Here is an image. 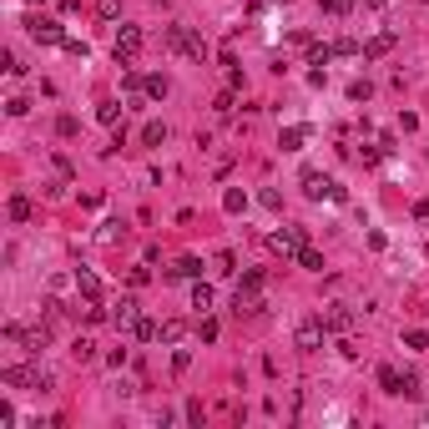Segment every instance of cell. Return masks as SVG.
I'll return each mask as SVG.
<instances>
[{
    "label": "cell",
    "mask_w": 429,
    "mask_h": 429,
    "mask_svg": "<svg viewBox=\"0 0 429 429\" xmlns=\"http://www.w3.org/2000/svg\"><path fill=\"white\" fill-rule=\"evenodd\" d=\"M257 293H263V273H248L238 283V293H232V313H238V318H257V313H263V298H257Z\"/></svg>",
    "instance_id": "obj_1"
},
{
    "label": "cell",
    "mask_w": 429,
    "mask_h": 429,
    "mask_svg": "<svg viewBox=\"0 0 429 429\" xmlns=\"http://www.w3.org/2000/svg\"><path fill=\"white\" fill-rule=\"evenodd\" d=\"M293 263H298V268H308V273H324V253L303 243V248H298V257H293Z\"/></svg>",
    "instance_id": "obj_13"
},
{
    "label": "cell",
    "mask_w": 429,
    "mask_h": 429,
    "mask_svg": "<svg viewBox=\"0 0 429 429\" xmlns=\"http://www.w3.org/2000/svg\"><path fill=\"white\" fill-rule=\"evenodd\" d=\"M308 243V227H283V232H268V248L283 253V257H298V248Z\"/></svg>",
    "instance_id": "obj_4"
},
{
    "label": "cell",
    "mask_w": 429,
    "mask_h": 429,
    "mask_svg": "<svg viewBox=\"0 0 429 429\" xmlns=\"http://www.w3.org/2000/svg\"><path fill=\"white\" fill-rule=\"evenodd\" d=\"M303 137H308L303 126H288V132L278 137V146H283V152H298V146H303Z\"/></svg>",
    "instance_id": "obj_24"
},
{
    "label": "cell",
    "mask_w": 429,
    "mask_h": 429,
    "mask_svg": "<svg viewBox=\"0 0 429 429\" xmlns=\"http://www.w3.org/2000/svg\"><path fill=\"white\" fill-rule=\"evenodd\" d=\"M197 333H202V343H212V338H218V324H212V318H202V324H197Z\"/></svg>",
    "instance_id": "obj_38"
},
{
    "label": "cell",
    "mask_w": 429,
    "mask_h": 429,
    "mask_svg": "<svg viewBox=\"0 0 429 429\" xmlns=\"http://www.w3.org/2000/svg\"><path fill=\"white\" fill-rule=\"evenodd\" d=\"M142 96L162 101V96H167V76H146V81H142Z\"/></svg>",
    "instance_id": "obj_25"
},
{
    "label": "cell",
    "mask_w": 429,
    "mask_h": 429,
    "mask_svg": "<svg viewBox=\"0 0 429 429\" xmlns=\"http://www.w3.org/2000/svg\"><path fill=\"white\" fill-rule=\"evenodd\" d=\"M399 394H404V399H419V374H404V384H399Z\"/></svg>",
    "instance_id": "obj_32"
},
{
    "label": "cell",
    "mask_w": 429,
    "mask_h": 429,
    "mask_svg": "<svg viewBox=\"0 0 429 429\" xmlns=\"http://www.w3.org/2000/svg\"><path fill=\"white\" fill-rule=\"evenodd\" d=\"M6 112H10V116H26V112H31V101H26V96H10V101H6Z\"/></svg>",
    "instance_id": "obj_34"
},
{
    "label": "cell",
    "mask_w": 429,
    "mask_h": 429,
    "mask_svg": "<svg viewBox=\"0 0 429 429\" xmlns=\"http://www.w3.org/2000/svg\"><path fill=\"white\" fill-rule=\"evenodd\" d=\"M26 31H31V40H40V46H66V31H61V20H51V15H31Z\"/></svg>",
    "instance_id": "obj_3"
},
{
    "label": "cell",
    "mask_w": 429,
    "mask_h": 429,
    "mask_svg": "<svg viewBox=\"0 0 429 429\" xmlns=\"http://www.w3.org/2000/svg\"><path fill=\"white\" fill-rule=\"evenodd\" d=\"M56 132H61V137H76L81 126H76V116H61V121H56Z\"/></svg>",
    "instance_id": "obj_36"
},
{
    "label": "cell",
    "mask_w": 429,
    "mask_h": 429,
    "mask_svg": "<svg viewBox=\"0 0 429 429\" xmlns=\"http://www.w3.org/2000/svg\"><path fill=\"white\" fill-rule=\"evenodd\" d=\"M10 218L26 223V218H31V197H20V192H15V197H10Z\"/></svg>",
    "instance_id": "obj_27"
},
{
    "label": "cell",
    "mask_w": 429,
    "mask_h": 429,
    "mask_svg": "<svg viewBox=\"0 0 429 429\" xmlns=\"http://www.w3.org/2000/svg\"><path fill=\"white\" fill-rule=\"evenodd\" d=\"M318 6H324V10H333V15H343V10H349V0H318Z\"/></svg>",
    "instance_id": "obj_39"
},
{
    "label": "cell",
    "mask_w": 429,
    "mask_h": 429,
    "mask_svg": "<svg viewBox=\"0 0 429 429\" xmlns=\"http://www.w3.org/2000/svg\"><path fill=\"white\" fill-rule=\"evenodd\" d=\"M324 333H329V329H324V318H308V324L293 333V343H298L303 354H318V349H324Z\"/></svg>",
    "instance_id": "obj_7"
},
{
    "label": "cell",
    "mask_w": 429,
    "mask_h": 429,
    "mask_svg": "<svg viewBox=\"0 0 429 429\" xmlns=\"http://www.w3.org/2000/svg\"><path fill=\"white\" fill-rule=\"evenodd\" d=\"M137 51H142V31H137V26H121V31H116V66L137 61Z\"/></svg>",
    "instance_id": "obj_8"
},
{
    "label": "cell",
    "mask_w": 429,
    "mask_h": 429,
    "mask_svg": "<svg viewBox=\"0 0 429 429\" xmlns=\"http://www.w3.org/2000/svg\"><path fill=\"white\" fill-rule=\"evenodd\" d=\"M167 278H202V257H177L167 268Z\"/></svg>",
    "instance_id": "obj_12"
},
{
    "label": "cell",
    "mask_w": 429,
    "mask_h": 429,
    "mask_svg": "<svg viewBox=\"0 0 429 429\" xmlns=\"http://www.w3.org/2000/svg\"><path fill=\"white\" fill-rule=\"evenodd\" d=\"M389 51H394V36H389V31H379L369 46H363V61H379V56H389Z\"/></svg>",
    "instance_id": "obj_11"
},
{
    "label": "cell",
    "mask_w": 429,
    "mask_h": 429,
    "mask_svg": "<svg viewBox=\"0 0 429 429\" xmlns=\"http://www.w3.org/2000/svg\"><path fill=\"white\" fill-rule=\"evenodd\" d=\"M369 96H374L369 81H349V101H369Z\"/></svg>",
    "instance_id": "obj_28"
},
{
    "label": "cell",
    "mask_w": 429,
    "mask_h": 429,
    "mask_svg": "<svg viewBox=\"0 0 429 429\" xmlns=\"http://www.w3.org/2000/svg\"><path fill=\"white\" fill-rule=\"evenodd\" d=\"M283 6H288V0H283Z\"/></svg>",
    "instance_id": "obj_42"
},
{
    "label": "cell",
    "mask_w": 429,
    "mask_h": 429,
    "mask_svg": "<svg viewBox=\"0 0 429 429\" xmlns=\"http://www.w3.org/2000/svg\"><path fill=\"white\" fill-rule=\"evenodd\" d=\"M333 56H338L333 46H308V66H329Z\"/></svg>",
    "instance_id": "obj_26"
},
{
    "label": "cell",
    "mask_w": 429,
    "mask_h": 429,
    "mask_svg": "<svg viewBox=\"0 0 429 429\" xmlns=\"http://www.w3.org/2000/svg\"><path fill=\"white\" fill-rule=\"evenodd\" d=\"M20 343H26L31 354H40V349L51 343V329H20Z\"/></svg>",
    "instance_id": "obj_15"
},
{
    "label": "cell",
    "mask_w": 429,
    "mask_h": 429,
    "mask_svg": "<svg viewBox=\"0 0 429 429\" xmlns=\"http://www.w3.org/2000/svg\"><path fill=\"white\" fill-rule=\"evenodd\" d=\"M76 288H81V298H101V278L81 268V273H76Z\"/></svg>",
    "instance_id": "obj_18"
},
{
    "label": "cell",
    "mask_w": 429,
    "mask_h": 429,
    "mask_svg": "<svg viewBox=\"0 0 429 429\" xmlns=\"http://www.w3.org/2000/svg\"><path fill=\"white\" fill-rule=\"evenodd\" d=\"M0 429H15V409H10L6 399H0Z\"/></svg>",
    "instance_id": "obj_37"
},
{
    "label": "cell",
    "mask_w": 429,
    "mask_h": 429,
    "mask_svg": "<svg viewBox=\"0 0 429 429\" xmlns=\"http://www.w3.org/2000/svg\"><path fill=\"white\" fill-rule=\"evenodd\" d=\"M121 112H126L121 101H101V106H96V121H101V126H121Z\"/></svg>",
    "instance_id": "obj_14"
},
{
    "label": "cell",
    "mask_w": 429,
    "mask_h": 429,
    "mask_svg": "<svg viewBox=\"0 0 429 429\" xmlns=\"http://www.w3.org/2000/svg\"><path fill=\"white\" fill-rule=\"evenodd\" d=\"M404 343H409V349H429V333L424 329H409V333H404Z\"/></svg>",
    "instance_id": "obj_33"
},
{
    "label": "cell",
    "mask_w": 429,
    "mask_h": 429,
    "mask_svg": "<svg viewBox=\"0 0 429 429\" xmlns=\"http://www.w3.org/2000/svg\"><path fill=\"white\" fill-rule=\"evenodd\" d=\"M96 15L101 20H116L121 15V0H96Z\"/></svg>",
    "instance_id": "obj_29"
},
{
    "label": "cell",
    "mask_w": 429,
    "mask_h": 429,
    "mask_svg": "<svg viewBox=\"0 0 429 429\" xmlns=\"http://www.w3.org/2000/svg\"><path fill=\"white\" fill-rule=\"evenodd\" d=\"M112 324H116V329H132V324H137V298H121V303L112 308Z\"/></svg>",
    "instance_id": "obj_10"
},
{
    "label": "cell",
    "mask_w": 429,
    "mask_h": 429,
    "mask_svg": "<svg viewBox=\"0 0 429 429\" xmlns=\"http://www.w3.org/2000/svg\"><path fill=\"white\" fill-rule=\"evenodd\" d=\"M243 207H248V192H243V187H227V192H223V212H232V218H238Z\"/></svg>",
    "instance_id": "obj_16"
},
{
    "label": "cell",
    "mask_w": 429,
    "mask_h": 429,
    "mask_svg": "<svg viewBox=\"0 0 429 429\" xmlns=\"http://www.w3.org/2000/svg\"><path fill=\"white\" fill-rule=\"evenodd\" d=\"M333 51H338V56H363V46H359V40H349V36L333 40Z\"/></svg>",
    "instance_id": "obj_31"
},
{
    "label": "cell",
    "mask_w": 429,
    "mask_h": 429,
    "mask_svg": "<svg viewBox=\"0 0 429 429\" xmlns=\"http://www.w3.org/2000/svg\"><path fill=\"white\" fill-rule=\"evenodd\" d=\"M192 308H197V313H207V308H212V288L202 283V278L192 283Z\"/></svg>",
    "instance_id": "obj_22"
},
{
    "label": "cell",
    "mask_w": 429,
    "mask_h": 429,
    "mask_svg": "<svg viewBox=\"0 0 429 429\" xmlns=\"http://www.w3.org/2000/svg\"><path fill=\"white\" fill-rule=\"evenodd\" d=\"M40 374H46V369H26V363H10V369H0V384H6V389H36Z\"/></svg>",
    "instance_id": "obj_6"
},
{
    "label": "cell",
    "mask_w": 429,
    "mask_h": 429,
    "mask_svg": "<svg viewBox=\"0 0 429 429\" xmlns=\"http://www.w3.org/2000/svg\"><path fill=\"white\" fill-rule=\"evenodd\" d=\"M318 318H324V329H329V333H349V329H354V313L343 308V303H333L329 313H318Z\"/></svg>",
    "instance_id": "obj_9"
},
{
    "label": "cell",
    "mask_w": 429,
    "mask_h": 429,
    "mask_svg": "<svg viewBox=\"0 0 429 429\" xmlns=\"http://www.w3.org/2000/svg\"><path fill=\"white\" fill-rule=\"evenodd\" d=\"M182 333H187V324H182V318H167V324L157 329V338H162V343H182Z\"/></svg>",
    "instance_id": "obj_20"
},
{
    "label": "cell",
    "mask_w": 429,
    "mask_h": 429,
    "mask_svg": "<svg viewBox=\"0 0 429 429\" xmlns=\"http://www.w3.org/2000/svg\"><path fill=\"white\" fill-rule=\"evenodd\" d=\"M212 112H218V116H232V91H218V96H212Z\"/></svg>",
    "instance_id": "obj_30"
},
{
    "label": "cell",
    "mask_w": 429,
    "mask_h": 429,
    "mask_svg": "<svg viewBox=\"0 0 429 429\" xmlns=\"http://www.w3.org/2000/svg\"><path fill=\"white\" fill-rule=\"evenodd\" d=\"M363 6H369V10H384V0H363Z\"/></svg>",
    "instance_id": "obj_41"
},
{
    "label": "cell",
    "mask_w": 429,
    "mask_h": 429,
    "mask_svg": "<svg viewBox=\"0 0 429 429\" xmlns=\"http://www.w3.org/2000/svg\"><path fill=\"white\" fill-rule=\"evenodd\" d=\"M414 218H419V223H429V197H424V202H414Z\"/></svg>",
    "instance_id": "obj_40"
},
{
    "label": "cell",
    "mask_w": 429,
    "mask_h": 429,
    "mask_svg": "<svg viewBox=\"0 0 429 429\" xmlns=\"http://www.w3.org/2000/svg\"><path fill=\"white\" fill-rule=\"evenodd\" d=\"M66 56H76V61H86V56H91V51H86V40H71V36H66Z\"/></svg>",
    "instance_id": "obj_35"
},
{
    "label": "cell",
    "mask_w": 429,
    "mask_h": 429,
    "mask_svg": "<svg viewBox=\"0 0 429 429\" xmlns=\"http://www.w3.org/2000/svg\"><path fill=\"white\" fill-rule=\"evenodd\" d=\"M162 46L177 51V56H192V61H207V40L192 36L187 26H167V31H162Z\"/></svg>",
    "instance_id": "obj_2"
},
{
    "label": "cell",
    "mask_w": 429,
    "mask_h": 429,
    "mask_svg": "<svg viewBox=\"0 0 429 429\" xmlns=\"http://www.w3.org/2000/svg\"><path fill=\"white\" fill-rule=\"evenodd\" d=\"M71 359H76V363H91V359H96V343H91V338L81 333V338L71 343Z\"/></svg>",
    "instance_id": "obj_23"
},
{
    "label": "cell",
    "mask_w": 429,
    "mask_h": 429,
    "mask_svg": "<svg viewBox=\"0 0 429 429\" xmlns=\"http://www.w3.org/2000/svg\"><path fill=\"white\" fill-rule=\"evenodd\" d=\"M157 329H162V324H152V318H142V313H137V324H132V338H137V343H152V338H157Z\"/></svg>",
    "instance_id": "obj_19"
},
{
    "label": "cell",
    "mask_w": 429,
    "mask_h": 429,
    "mask_svg": "<svg viewBox=\"0 0 429 429\" xmlns=\"http://www.w3.org/2000/svg\"><path fill=\"white\" fill-rule=\"evenodd\" d=\"M162 142H167V126L162 121H146L142 126V146H162Z\"/></svg>",
    "instance_id": "obj_21"
},
{
    "label": "cell",
    "mask_w": 429,
    "mask_h": 429,
    "mask_svg": "<svg viewBox=\"0 0 429 429\" xmlns=\"http://www.w3.org/2000/svg\"><path fill=\"white\" fill-rule=\"evenodd\" d=\"M303 192L318 202V197H333V202H343V187L333 182V177H324V172H303Z\"/></svg>",
    "instance_id": "obj_5"
},
{
    "label": "cell",
    "mask_w": 429,
    "mask_h": 429,
    "mask_svg": "<svg viewBox=\"0 0 429 429\" xmlns=\"http://www.w3.org/2000/svg\"><path fill=\"white\" fill-rule=\"evenodd\" d=\"M399 384H404V374L394 369V363H384V369H379V389L384 394H399Z\"/></svg>",
    "instance_id": "obj_17"
}]
</instances>
